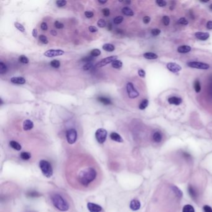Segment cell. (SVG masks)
Returning a JSON list of instances; mask_svg holds the SVG:
<instances>
[{"label": "cell", "mask_w": 212, "mask_h": 212, "mask_svg": "<svg viewBox=\"0 0 212 212\" xmlns=\"http://www.w3.org/2000/svg\"><path fill=\"white\" fill-rule=\"evenodd\" d=\"M148 103H149V102H148V100L147 99L143 100L139 105V109L142 110H144L148 106Z\"/></svg>", "instance_id": "31"}, {"label": "cell", "mask_w": 212, "mask_h": 212, "mask_svg": "<svg viewBox=\"0 0 212 212\" xmlns=\"http://www.w3.org/2000/svg\"><path fill=\"white\" fill-rule=\"evenodd\" d=\"M64 51L60 49H50L48 50L44 53V55L48 57H53L56 56L62 55Z\"/></svg>", "instance_id": "9"}, {"label": "cell", "mask_w": 212, "mask_h": 212, "mask_svg": "<svg viewBox=\"0 0 212 212\" xmlns=\"http://www.w3.org/2000/svg\"><path fill=\"white\" fill-rule=\"evenodd\" d=\"M50 33H51V34L52 36H56L57 35V32L55 31V30H52L51 31H50Z\"/></svg>", "instance_id": "59"}, {"label": "cell", "mask_w": 212, "mask_h": 212, "mask_svg": "<svg viewBox=\"0 0 212 212\" xmlns=\"http://www.w3.org/2000/svg\"><path fill=\"white\" fill-rule=\"evenodd\" d=\"M28 195L31 197H37L39 196V194L37 192H30L28 194Z\"/></svg>", "instance_id": "50"}, {"label": "cell", "mask_w": 212, "mask_h": 212, "mask_svg": "<svg viewBox=\"0 0 212 212\" xmlns=\"http://www.w3.org/2000/svg\"><path fill=\"white\" fill-rule=\"evenodd\" d=\"M182 212H195V209L192 205H186L183 207Z\"/></svg>", "instance_id": "28"}, {"label": "cell", "mask_w": 212, "mask_h": 212, "mask_svg": "<svg viewBox=\"0 0 212 212\" xmlns=\"http://www.w3.org/2000/svg\"><path fill=\"white\" fill-rule=\"evenodd\" d=\"M101 54V50L98 49H95L92 50L90 52V55L92 57H98Z\"/></svg>", "instance_id": "33"}, {"label": "cell", "mask_w": 212, "mask_h": 212, "mask_svg": "<svg viewBox=\"0 0 212 212\" xmlns=\"http://www.w3.org/2000/svg\"><path fill=\"white\" fill-rule=\"evenodd\" d=\"M160 33V31L159 29H153L152 31H151V34H152L154 36H158Z\"/></svg>", "instance_id": "46"}, {"label": "cell", "mask_w": 212, "mask_h": 212, "mask_svg": "<svg viewBox=\"0 0 212 212\" xmlns=\"http://www.w3.org/2000/svg\"><path fill=\"white\" fill-rule=\"evenodd\" d=\"M67 4V1L65 0H59V1H56V5H57L58 7H63Z\"/></svg>", "instance_id": "40"}, {"label": "cell", "mask_w": 212, "mask_h": 212, "mask_svg": "<svg viewBox=\"0 0 212 212\" xmlns=\"http://www.w3.org/2000/svg\"><path fill=\"white\" fill-rule=\"evenodd\" d=\"M207 28L208 29H212V21H210L207 22Z\"/></svg>", "instance_id": "57"}, {"label": "cell", "mask_w": 212, "mask_h": 212, "mask_svg": "<svg viewBox=\"0 0 212 212\" xmlns=\"http://www.w3.org/2000/svg\"><path fill=\"white\" fill-rule=\"evenodd\" d=\"M54 25L57 29H62L63 28V26H64L62 23L60 22L59 21H55L54 23Z\"/></svg>", "instance_id": "48"}, {"label": "cell", "mask_w": 212, "mask_h": 212, "mask_svg": "<svg viewBox=\"0 0 212 212\" xmlns=\"http://www.w3.org/2000/svg\"><path fill=\"white\" fill-rule=\"evenodd\" d=\"M167 68L168 69V70H169L170 72H174V73H177L178 72L180 71V70H182L181 67L179 65H178L177 63H173V62L167 63Z\"/></svg>", "instance_id": "11"}, {"label": "cell", "mask_w": 212, "mask_h": 212, "mask_svg": "<svg viewBox=\"0 0 212 212\" xmlns=\"http://www.w3.org/2000/svg\"><path fill=\"white\" fill-rule=\"evenodd\" d=\"M196 38L198 39L201 40V41H205L210 37L209 33L207 32H197L195 33Z\"/></svg>", "instance_id": "15"}, {"label": "cell", "mask_w": 212, "mask_h": 212, "mask_svg": "<svg viewBox=\"0 0 212 212\" xmlns=\"http://www.w3.org/2000/svg\"><path fill=\"white\" fill-rule=\"evenodd\" d=\"M15 26L16 28L18 29L19 31H21L22 32H24L25 31V29L21 24H20L19 22H15Z\"/></svg>", "instance_id": "34"}, {"label": "cell", "mask_w": 212, "mask_h": 212, "mask_svg": "<svg viewBox=\"0 0 212 212\" xmlns=\"http://www.w3.org/2000/svg\"><path fill=\"white\" fill-rule=\"evenodd\" d=\"M98 2L100 3H101V4H105V3H106L107 2V1H100V0H99Z\"/></svg>", "instance_id": "60"}, {"label": "cell", "mask_w": 212, "mask_h": 212, "mask_svg": "<svg viewBox=\"0 0 212 212\" xmlns=\"http://www.w3.org/2000/svg\"><path fill=\"white\" fill-rule=\"evenodd\" d=\"M151 21V18L149 16H145L143 18V22L144 24H148Z\"/></svg>", "instance_id": "55"}, {"label": "cell", "mask_w": 212, "mask_h": 212, "mask_svg": "<svg viewBox=\"0 0 212 212\" xmlns=\"http://www.w3.org/2000/svg\"><path fill=\"white\" fill-rule=\"evenodd\" d=\"M103 49L107 52H113L115 49V48L112 44H105L103 46Z\"/></svg>", "instance_id": "24"}, {"label": "cell", "mask_w": 212, "mask_h": 212, "mask_svg": "<svg viewBox=\"0 0 212 212\" xmlns=\"http://www.w3.org/2000/svg\"><path fill=\"white\" fill-rule=\"evenodd\" d=\"M38 31H37L36 29H34L32 30V34L33 36V37H34V38H36L37 36H38Z\"/></svg>", "instance_id": "58"}, {"label": "cell", "mask_w": 212, "mask_h": 212, "mask_svg": "<svg viewBox=\"0 0 212 212\" xmlns=\"http://www.w3.org/2000/svg\"><path fill=\"white\" fill-rule=\"evenodd\" d=\"M123 21V16H117L114 19V23L116 24H120Z\"/></svg>", "instance_id": "37"}, {"label": "cell", "mask_w": 212, "mask_h": 212, "mask_svg": "<svg viewBox=\"0 0 212 212\" xmlns=\"http://www.w3.org/2000/svg\"><path fill=\"white\" fill-rule=\"evenodd\" d=\"M187 65L188 67H192V68L203 70L208 69L210 67V65L207 64V63L200 62H190L187 63Z\"/></svg>", "instance_id": "8"}, {"label": "cell", "mask_w": 212, "mask_h": 212, "mask_svg": "<svg viewBox=\"0 0 212 212\" xmlns=\"http://www.w3.org/2000/svg\"><path fill=\"white\" fill-rule=\"evenodd\" d=\"M97 24H98V26L100 27V28H105V27L106 26V22L104 19H100V20H98V21L97 22Z\"/></svg>", "instance_id": "35"}, {"label": "cell", "mask_w": 212, "mask_h": 212, "mask_svg": "<svg viewBox=\"0 0 212 212\" xmlns=\"http://www.w3.org/2000/svg\"><path fill=\"white\" fill-rule=\"evenodd\" d=\"M144 58H146L147 59H149V60H152V59H157V55L155 53L153 52H147L145 53L144 54Z\"/></svg>", "instance_id": "23"}, {"label": "cell", "mask_w": 212, "mask_h": 212, "mask_svg": "<svg viewBox=\"0 0 212 212\" xmlns=\"http://www.w3.org/2000/svg\"><path fill=\"white\" fill-rule=\"evenodd\" d=\"M182 102V100L180 98L177 96H172L170 97L168 99V102L172 105H179Z\"/></svg>", "instance_id": "17"}, {"label": "cell", "mask_w": 212, "mask_h": 212, "mask_svg": "<svg viewBox=\"0 0 212 212\" xmlns=\"http://www.w3.org/2000/svg\"><path fill=\"white\" fill-rule=\"evenodd\" d=\"M52 202L57 209L60 211H67L69 210V204L59 194H54L51 197Z\"/></svg>", "instance_id": "2"}, {"label": "cell", "mask_w": 212, "mask_h": 212, "mask_svg": "<svg viewBox=\"0 0 212 212\" xmlns=\"http://www.w3.org/2000/svg\"><path fill=\"white\" fill-rule=\"evenodd\" d=\"M9 145L11 146L13 149H14L16 151H21V144L18 143V142H16L15 141H10L9 143Z\"/></svg>", "instance_id": "22"}, {"label": "cell", "mask_w": 212, "mask_h": 212, "mask_svg": "<svg viewBox=\"0 0 212 212\" xmlns=\"http://www.w3.org/2000/svg\"><path fill=\"white\" fill-rule=\"evenodd\" d=\"M93 66V63H91V62H89V63H86L85 65H84L83 67V69L84 70H89L91 69H92Z\"/></svg>", "instance_id": "42"}, {"label": "cell", "mask_w": 212, "mask_h": 212, "mask_svg": "<svg viewBox=\"0 0 212 212\" xmlns=\"http://www.w3.org/2000/svg\"><path fill=\"white\" fill-rule=\"evenodd\" d=\"M107 137V131L103 128L97 129L95 133V137L96 141L100 144H103L105 142Z\"/></svg>", "instance_id": "4"}, {"label": "cell", "mask_w": 212, "mask_h": 212, "mask_svg": "<svg viewBox=\"0 0 212 212\" xmlns=\"http://www.w3.org/2000/svg\"><path fill=\"white\" fill-rule=\"evenodd\" d=\"M126 90L127 94L130 98H135L139 95L138 92L134 88L133 84L132 83H127L126 85Z\"/></svg>", "instance_id": "6"}, {"label": "cell", "mask_w": 212, "mask_h": 212, "mask_svg": "<svg viewBox=\"0 0 212 212\" xmlns=\"http://www.w3.org/2000/svg\"><path fill=\"white\" fill-rule=\"evenodd\" d=\"M194 89L195 90V92L197 93H199L201 90V85L200 82L198 81V80H196L194 82Z\"/></svg>", "instance_id": "30"}, {"label": "cell", "mask_w": 212, "mask_h": 212, "mask_svg": "<svg viewBox=\"0 0 212 212\" xmlns=\"http://www.w3.org/2000/svg\"><path fill=\"white\" fill-rule=\"evenodd\" d=\"M39 40L42 43L44 44H47L48 43V39L47 38V37L44 36V35H41L39 36Z\"/></svg>", "instance_id": "39"}, {"label": "cell", "mask_w": 212, "mask_h": 212, "mask_svg": "<svg viewBox=\"0 0 212 212\" xmlns=\"http://www.w3.org/2000/svg\"><path fill=\"white\" fill-rule=\"evenodd\" d=\"M19 61L21 62V63H25V64H26V63H28L29 62L28 58L27 57L24 56V55L20 56L19 58Z\"/></svg>", "instance_id": "38"}, {"label": "cell", "mask_w": 212, "mask_h": 212, "mask_svg": "<svg viewBox=\"0 0 212 212\" xmlns=\"http://www.w3.org/2000/svg\"><path fill=\"white\" fill-rule=\"evenodd\" d=\"M34 123L32 121L29 120H25L23 123V129L24 131H29L33 128Z\"/></svg>", "instance_id": "16"}, {"label": "cell", "mask_w": 212, "mask_h": 212, "mask_svg": "<svg viewBox=\"0 0 212 212\" xmlns=\"http://www.w3.org/2000/svg\"><path fill=\"white\" fill-rule=\"evenodd\" d=\"M153 138L154 142L159 143L161 141H162V134H161V133L159 132V131H157V132H155L154 133L153 136Z\"/></svg>", "instance_id": "21"}, {"label": "cell", "mask_w": 212, "mask_h": 212, "mask_svg": "<svg viewBox=\"0 0 212 212\" xmlns=\"http://www.w3.org/2000/svg\"><path fill=\"white\" fill-rule=\"evenodd\" d=\"M130 208L133 211L138 210L141 207V203L139 200H133L130 203Z\"/></svg>", "instance_id": "13"}, {"label": "cell", "mask_w": 212, "mask_h": 212, "mask_svg": "<svg viewBox=\"0 0 212 212\" xmlns=\"http://www.w3.org/2000/svg\"><path fill=\"white\" fill-rule=\"evenodd\" d=\"M112 65L114 69H120L123 66V63L121 60H116L112 63Z\"/></svg>", "instance_id": "29"}, {"label": "cell", "mask_w": 212, "mask_h": 212, "mask_svg": "<svg viewBox=\"0 0 212 212\" xmlns=\"http://www.w3.org/2000/svg\"><path fill=\"white\" fill-rule=\"evenodd\" d=\"M191 48L190 46H181L180 47H179L177 49V51L179 52V53H187V52H189L190 50H191Z\"/></svg>", "instance_id": "20"}, {"label": "cell", "mask_w": 212, "mask_h": 212, "mask_svg": "<svg viewBox=\"0 0 212 212\" xmlns=\"http://www.w3.org/2000/svg\"><path fill=\"white\" fill-rule=\"evenodd\" d=\"M87 208L90 212H101L102 211V208L100 205L91 202L87 203Z\"/></svg>", "instance_id": "10"}, {"label": "cell", "mask_w": 212, "mask_h": 212, "mask_svg": "<svg viewBox=\"0 0 212 212\" xmlns=\"http://www.w3.org/2000/svg\"><path fill=\"white\" fill-rule=\"evenodd\" d=\"M122 13L124 15L128 16H132L134 15V13L132 11V9L128 7H124L122 9Z\"/></svg>", "instance_id": "25"}, {"label": "cell", "mask_w": 212, "mask_h": 212, "mask_svg": "<svg viewBox=\"0 0 212 212\" xmlns=\"http://www.w3.org/2000/svg\"><path fill=\"white\" fill-rule=\"evenodd\" d=\"M208 92H209L210 95L212 97V78L210 80V85H209V88H208Z\"/></svg>", "instance_id": "56"}, {"label": "cell", "mask_w": 212, "mask_h": 212, "mask_svg": "<svg viewBox=\"0 0 212 212\" xmlns=\"http://www.w3.org/2000/svg\"><path fill=\"white\" fill-rule=\"evenodd\" d=\"M7 71V67H6L5 63L1 62H0V73L3 74Z\"/></svg>", "instance_id": "32"}, {"label": "cell", "mask_w": 212, "mask_h": 212, "mask_svg": "<svg viewBox=\"0 0 212 212\" xmlns=\"http://www.w3.org/2000/svg\"><path fill=\"white\" fill-rule=\"evenodd\" d=\"M66 137L67 142L70 144H73L76 142L77 139V133L75 129H70L67 131Z\"/></svg>", "instance_id": "5"}, {"label": "cell", "mask_w": 212, "mask_h": 212, "mask_svg": "<svg viewBox=\"0 0 212 212\" xmlns=\"http://www.w3.org/2000/svg\"><path fill=\"white\" fill-rule=\"evenodd\" d=\"M118 59V56L113 55L106 57V58L102 59L101 61L98 62L96 64V67H102L105 66L110 63H113L114 61H115Z\"/></svg>", "instance_id": "7"}, {"label": "cell", "mask_w": 212, "mask_h": 212, "mask_svg": "<svg viewBox=\"0 0 212 212\" xmlns=\"http://www.w3.org/2000/svg\"><path fill=\"white\" fill-rule=\"evenodd\" d=\"M188 194H189L190 195V196L191 197V198H192L193 199H196V198L198 197V192L196 188H195L194 186H191V185L188 186Z\"/></svg>", "instance_id": "12"}, {"label": "cell", "mask_w": 212, "mask_h": 212, "mask_svg": "<svg viewBox=\"0 0 212 212\" xmlns=\"http://www.w3.org/2000/svg\"><path fill=\"white\" fill-rule=\"evenodd\" d=\"M98 100L99 102H100L101 103H102L103 104H104V105H110V104L112 103L111 100L109 99V98H106V97L101 96V97H99V98H98Z\"/></svg>", "instance_id": "26"}, {"label": "cell", "mask_w": 212, "mask_h": 212, "mask_svg": "<svg viewBox=\"0 0 212 212\" xmlns=\"http://www.w3.org/2000/svg\"><path fill=\"white\" fill-rule=\"evenodd\" d=\"M98 176V172L94 166H87L79 167L75 172V179L80 186L88 187L92 184Z\"/></svg>", "instance_id": "1"}, {"label": "cell", "mask_w": 212, "mask_h": 212, "mask_svg": "<svg viewBox=\"0 0 212 212\" xmlns=\"http://www.w3.org/2000/svg\"><path fill=\"white\" fill-rule=\"evenodd\" d=\"M39 167L44 176L47 178H50L53 175V169L51 164L46 160H41L39 162Z\"/></svg>", "instance_id": "3"}, {"label": "cell", "mask_w": 212, "mask_h": 212, "mask_svg": "<svg viewBox=\"0 0 212 212\" xmlns=\"http://www.w3.org/2000/svg\"><path fill=\"white\" fill-rule=\"evenodd\" d=\"M50 65L52 67H54V68H59V67L60 66V63L57 60H53L52 61L50 62Z\"/></svg>", "instance_id": "36"}, {"label": "cell", "mask_w": 212, "mask_h": 212, "mask_svg": "<svg viewBox=\"0 0 212 212\" xmlns=\"http://www.w3.org/2000/svg\"><path fill=\"white\" fill-rule=\"evenodd\" d=\"M210 9L211 10V11H212V4H211L210 5Z\"/></svg>", "instance_id": "61"}, {"label": "cell", "mask_w": 212, "mask_h": 212, "mask_svg": "<svg viewBox=\"0 0 212 212\" xmlns=\"http://www.w3.org/2000/svg\"><path fill=\"white\" fill-rule=\"evenodd\" d=\"M156 3L160 7H164L167 5V3L164 0H157V1H156Z\"/></svg>", "instance_id": "44"}, {"label": "cell", "mask_w": 212, "mask_h": 212, "mask_svg": "<svg viewBox=\"0 0 212 212\" xmlns=\"http://www.w3.org/2000/svg\"><path fill=\"white\" fill-rule=\"evenodd\" d=\"M138 75L141 77H143V78H144V77H145V76H146V72L144 70L139 69L138 70Z\"/></svg>", "instance_id": "52"}, {"label": "cell", "mask_w": 212, "mask_h": 212, "mask_svg": "<svg viewBox=\"0 0 212 212\" xmlns=\"http://www.w3.org/2000/svg\"><path fill=\"white\" fill-rule=\"evenodd\" d=\"M11 82L15 84L23 85V84L26 83V80L21 77H14L11 79Z\"/></svg>", "instance_id": "14"}, {"label": "cell", "mask_w": 212, "mask_h": 212, "mask_svg": "<svg viewBox=\"0 0 212 212\" xmlns=\"http://www.w3.org/2000/svg\"><path fill=\"white\" fill-rule=\"evenodd\" d=\"M162 22L165 26H168L170 23V18L167 16H164L162 18Z\"/></svg>", "instance_id": "41"}, {"label": "cell", "mask_w": 212, "mask_h": 212, "mask_svg": "<svg viewBox=\"0 0 212 212\" xmlns=\"http://www.w3.org/2000/svg\"><path fill=\"white\" fill-rule=\"evenodd\" d=\"M85 15L87 18H92V17H93L94 13L92 11H86L85 12Z\"/></svg>", "instance_id": "51"}, {"label": "cell", "mask_w": 212, "mask_h": 212, "mask_svg": "<svg viewBox=\"0 0 212 212\" xmlns=\"http://www.w3.org/2000/svg\"><path fill=\"white\" fill-rule=\"evenodd\" d=\"M178 23L182 25H187L188 22L185 18H181L179 19V21H178Z\"/></svg>", "instance_id": "43"}, {"label": "cell", "mask_w": 212, "mask_h": 212, "mask_svg": "<svg viewBox=\"0 0 212 212\" xmlns=\"http://www.w3.org/2000/svg\"><path fill=\"white\" fill-rule=\"evenodd\" d=\"M102 13H103V15L106 16V17L109 16L110 15V9L108 8L103 9H102Z\"/></svg>", "instance_id": "47"}, {"label": "cell", "mask_w": 212, "mask_h": 212, "mask_svg": "<svg viewBox=\"0 0 212 212\" xmlns=\"http://www.w3.org/2000/svg\"><path fill=\"white\" fill-rule=\"evenodd\" d=\"M88 29H89L90 32H96L98 31V29H97V28H96L95 26H90L88 28Z\"/></svg>", "instance_id": "54"}, {"label": "cell", "mask_w": 212, "mask_h": 212, "mask_svg": "<svg viewBox=\"0 0 212 212\" xmlns=\"http://www.w3.org/2000/svg\"><path fill=\"white\" fill-rule=\"evenodd\" d=\"M203 210L204 212H212V208L209 205H204L203 207Z\"/></svg>", "instance_id": "49"}, {"label": "cell", "mask_w": 212, "mask_h": 212, "mask_svg": "<svg viewBox=\"0 0 212 212\" xmlns=\"http://www.w3.org/2000/svg\"><path fill=\"white\" fill-rule=\"evenodd\" d=\"M20 157L23 160H28L31 157V154L28 152H22L20 154Z\"/></svg>", "instance_id": "27"}, {"label": "cell", "mask_w": 212, "mask_h": 212, "mask_svg": "<svg viewBox=\"0 0 212 212\" xmlns=\"http://www.w3.org/2000/svg\"><path fill=\"white\" fill-rule=\"evenodd\" d=\"M93 57L92 55H90V56H87L85 57H84V58H83L82 59V61L83 62H90V61H92V60H93Z\"/></svg>", "instance_id": "45"}, {"label": "cell", "mask_w": 212, "mask_h": 212, "mask_svg": "<svg viewBox=\"0 0 212 212\" xmlns=\"http://www.w3.org/2000/svg\"><path fill=\"white\" fill-rule=\"evenodd\" d=\"M41 28L43 31H47L48 29V24H47L46 22H42L41 25Z\"/></svg>", "instance_id": "53"}, {"label": "cell", "mask_w": 212, "mask_h": 212, "mask_svg": "<svg viewBox=\"0 0 212 212\" xmlns=\"http://www.w3.org/2000/svg\"><path fill=\"white\" fill-rule=\"evenodd\" d=\"M110 138L112 139L113 141H116L118 143H123V139L119 134L117 133L113 132L110 134Z\"/></svg>", "instance_id": "18"}, {"label": "cell", "mask_w": 212, "mask_h": 212, "mask_svg": "<svg viewBox=\"0 0 212 212\" xmlns=\"http://www.w3.org/2000/svg\"><path fill=\"white\" fill-rule=\"evenodd\" d=\"M170 188L172 189V190L173 191V192L175 194V195H176L177 197H179V198H181L182 197V195H183L182 192L177 187L175 186H171Z\"/></svg>", "instance_id": "19"}]
</instances>
